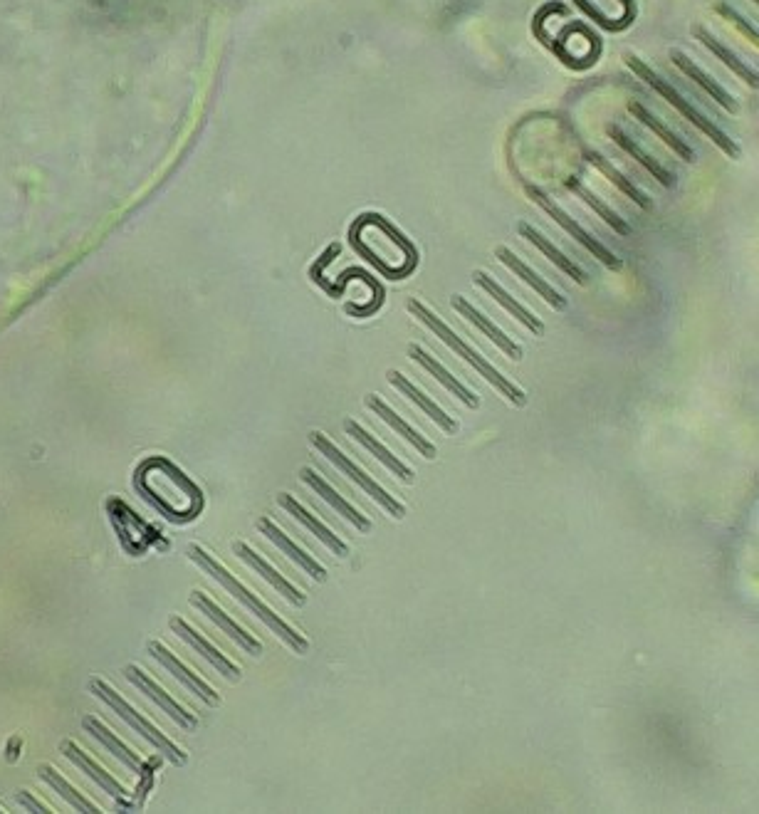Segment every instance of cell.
Instances as JSON below:
<instances>
[{
    "label": "cell",
    "instance_id": "cell-1",
    "mask_svg": "<svg viewBox=\"0 0 759 814\" xmlns=\"http://www.w3.org/2000/svg\"><path fill=\"white\" fill-rule=\"evenodd\" d=\"M188 557H191V560L196 562V565L201 567V570H206L208 575L216 579L218 584H223V587L228 589V594L235 599V602L243 604V607L248 609V612H253L255 617H258L260 622L268 626L270 631H275V634L280 636V639L285 641V644L290 646L292 651H297V654H307L310 644H307L305 636H300L295 629H292L290 624L282 622V619L277 617V614H272V609L268 607V604H263L258 597H255L253 592H250V589H245L243 584L238 582V579H235L228 570H225L221 562L213 560V557L208 555L206 550H201L198 545L188 547Z\"/></svg>",
    "mask_w": 759,
    "mask_h": 814
},
{
    "label": "cell",
    "instance_id": "cell-2",
    "mask_svg": "<svg viewBox=\"0 0 759 814\" xmlns=\"http://www.w3.org/2000/svg\"><path fill=\"white\" fill-rule=\"evenodd\" d=\"M408 312H411L413 317H416L418 322H421V325H426L428 330L433 332V335H436L438 339H441V342H446L450 349H453V352H458L460 357L465 359V362L470 364V367L475 369V372L480 374V377H485L488 379V382L495 386L497 391H500L502 396H507V399L512 401V404L515 406H525L527 404V396H525V391L522 389H517L515 384L510 382V379L507 377H502L500 372H497L495 367H492V364L488 362V359L485 357H480L478 354V349H473L470 347V344H465L463 339H460L458 335H455L453 330H450V327L446 325V322L441 320V317L438 315H433L431 310H428L426 305H423V302H418V300H408Z\"/></svg>",
    "mask_w": 759,
    "mask_h": 814
},
{
    "label": "cell",
    "instance_id": "cell-3",
    "mask_svg": "<svg viewBox=\"0 0 759 814\" xmlns=\"http://www.w3.org/2000/svg\"><path fill=\"white\" fill-rule=\"evenodd\" d=\"M628 67H631V70L636 72V75L641 77V80H646L648 85H651L653 90L658 92V95L666 99L668 104H673V107L678 109V112L683 114V117L688 119L690 124H695V127H698L703 134H708V137L713 139V142L720 146V149L725 151L727 156H732V159H737V156H740V146L732 142V139L727 137V134L722 132L720 127H715V124L710 122V119L705 117L703 112H698V109H695L693 104L688 102V99L680 95L678 90H673V87H670L666 80H661V77H658L656 72H653L651 67L646 65V62H641L638 57H628Z\"/></svg>",
    "mask_w": 759,
    "mask_h": 814
},
{
    "label": "cell",
    "instance_id": "cell-4",
    "mask_svg": "<svg viewBox=\"0 0 759 814\" xmlns=\"http://www.w3.org/2000/svg\"><path fill=\"white\" fill-rule=\"evenodd\" d=\"M90 691L94 693V696L99 698V701H104V703H107V706L112 708V711L117 713L119 718H122V720H127V723L132 725L134 730H139V733H141V738H144L146 743H151V745H154V748L159 750V753H164L166 758L171 760V763H176V765H183V763H186V755H183L181 750L176 748V745L171 743V740L166 738L164 733H159V730H156L154 725L149 723V720H146V718H141L139 713H136L134 708L129 706V703L124 701V698L119 696L117 691H112V688L107 686V683H104V681H97V678H92V681H90Z\"/></svg>",
    "mask_w": 759,
    "mask_h": 814
},
{
    "label": "cell",
    "instance_id": "cell-5",
    "mask_svg": "<svg viewBox=\"0 0 759 814\" xmlns=\"http://www.w3.org/2000/svg\"><path fill=\"white\" fill-rule=\"evenodd\" d=\"M310 441H312V446L317 448L319 453H322V456H327V461H332L334 466H337L339 471L344 473V476H347L349 480H354V483H357L359 488L364 490L366 495H369V498H374L376 503H379L381 508L386 510V513L394 515V518H403V515H406V508H403L399 500H396L394 495L386 493V490L381 488V485L376 483L374 478L366 476V473L361 471V468L354 466V463L349 461V458L344 456L342 451H337V446H334V443L329 441V438L324 436V433L312 431V433H310Z\"/></svg>",
    "mask_w": 759,
    "mask_h": 814
},
{
    "label": "cell",
    "instance_id": "cell-6",
    "mask_svg": "<svg viewBox=\"0 0 759 814\" xmlns=\"http://www.w3.org/2000/svg\"><path fill=\"white\" fill-rule=\"evenodd\" d=\"M527 193H530V196H532V201H535L537 206L542 208V211H547L549 216H552L554 221H557L559 226H562L564 231L569 233V236H574V240H577L579 245H584V248L589 250V253L594 255V258H599L601 263L606 265V268H611V270H619V268H621V260L616 258V255L611 253L609 248H606V245H601L599 240H596V238H591L589 233H586L584 228H581L579 223L574 221L572 216H569V213H564L562 208H559L557 203H554L552 198L547 196V193H542V191H539V189H532V186H530V189H527Z\"/></svg>",
    "mask_w": 759,
    "mask_h": 814
},
{
    "label": "cell",
    "instance_id": "cell-7",
    "mask_svg": "<svg viewBox=\"0 0 759 814\" xmlns=\"http://www.w3.org/2000/svg\"><path fill=\"white\" fill-rule=\"evenodd\" d=\"M124 676H127V681L134 683V686L139 688V691L144 693V696L149 698V701H154L156 706H159L161 711L166 713V716L174 720V723H179V728H183V730L196 728L198 718L193 716V713H188L186 708H181L179 703H176L174 698H171L169 693H166L164 688L159 686V683L151 681V678L146 676L144 671L136 669V666H127V669H124Z\"/></svg>",
    "mask_w": 759,
    "mask_h": 814
},
{
    "label": "cell",
    "instance_id": "cell-8",
    "mask_svg": "<svg viewBox=\"0 0 759 814\" xmlns=\"http://www.w3.org/2000/svg\"><path fill=\"white\" fill-rule=\"evenodd\" d=\"M146 651H149L151 659L159 661V664L164 666V669L169 671L171 676L176 678V681L183 683V686H186L191 693H196V696L201 698V701L206 703V706H218V693L213 691V688L208 686L206 681H201V678H198L196 673L188 671L186 666H183L181 661L176 659V656L171 654L169 649H166V646H161L159 641H151V644L146 646Z\"/></svg>",
    "mask_w": 759,
    "mask_h": 814
},
{
    "label": "cell",
    "instance_id": "cell-9",
    "mask_svg": "<svg viewBox=\"0 0 759 814\" xmlns=\"http://www.w3.org/2000/svg\"><path fill=\"white\" fill-rule=\"evenodd\" d=\"M191 604L198 609V612L206 614V617L211 619V622L216 624L218 629L225 631V634H228L230 639H233L235 644L240 646V649H245L248 654H253V656H258L260 651H263V646H260V641L255 639L253 634H248V631H245L243 626L235 624L233 619H230L228 614H225L216 602H211V599H208L203 592H191Z\"/></svg>",
    "mask_w": 759,
    "mask_h": 814
},
{
    "label": "cell",
    "instance_id": "cell-10",
    "mask_svg": "<svg viewBox=\"0 0 759 814\" xmlns=\"http://www.w3.org/2000/svg\"><path fill=\"white\" fill-rule=\"evenodd\" d=\"M450 305H453V310L460 312V317H465V320H468L470 325L478 327V330L483 332V335L488 337L490 342H495L497 347H500L502 352L507 354V357L515 359V362H520V359H522V347H520V344H515V339L507 337L505 332L500 330V327H495V322H490V317H485L483 312L475 310V307L470 305V302L465 300L463 295H455L453 300H450Z\"/></svg>",
    "mask_w": 759,
    "mask_h": 814
},
{
    "label": "cell",
    "instance_id": "cell-11",
    "mask_svg": "<svg viewBox=\"0 0 759 814\" xmlns=\"http://www.w3.org/2000/svg\"><path fill=\"white\" fill-rule=\"evenodd\" d=\"M366 406H369L371 411H374L376 416H379L381 421H386V424L391 426V429H394L396 433H401L403 438H406L408 443H411L413 448H416L418 453H421L423 458H428V461H433V458L438 456V451H436V446H433L431 441H426V438L421 436V433H418L416 429H413V426H408L406 421L401 419L399 414H396L394 409H391L389 404H386L384 399H381V396H376V394H369L366 396Z\"/></svg>",
    "mask_w": 759,
    "mask_h": 814
},
{
    "label": "cell",
    "instance_id": "cell-12",
    "mask_svg": "<svg viewBox=\"0 0 759 814\" xmlns=\"http://www.w3.org/2000/svg\"><path fill=\"white\" fill-rule=\"evenodd\" d=\"M169 624H171V629H174L176 634H179L181 639L186 641L188 646H193V649H196L198 654H201L203 659H206L208 664L213 666V669H216L218 673H223V676L230 678V681H238V678H240V669H238V666H235L230 659H225L221 651H218L213 644H208V641L203 639V636L198 634L196 629H191V626H188V624L183 622V619H179V617L171 619Z\"/></svg>",
    "mask_w": 759,
    "mask_h": 814
},
{
    "label": "cell",
    "instance_id": "cell-13",
    "mask_svg": "<svg viewBox=\"0 0 759 814\" xmlns=\"http://www.w3.org/2000/svg\"><path fill=\"white\" fill-rule=\"evenodd\" d=\"M408 357L413 359V362L416 364H421L423 369H426L428 374H431V377H436L438 382H441L443 386H446V389L450 391V394H455L458 396L460 401H463L465 406H468V409H478L480 406V399L478 396L473 394V391L468 389V386L465 384H460L458 379L455 377H450V372L446 367H443L441 362H438L436 357H431V354L426 352V349H421L418 347V344H411V347H408Z\"/></svg>",
    "mask_w": 759,
    "mask_h": 814
},
{
    "label": "cell",
    "instance_id": "cell-14",
    "mask_svg": "<svg viewBox=\"0 0 759 814\" xmlns=\"http://www.w3.org/2000/svg\"><path fill=\"white\" fill-rule=\"evenodd\" d=\"M495 255H497V260H500V263H505L507 268H510L512 273L517 275V278L525 280V283L530 285V288L535 290L539 297H544V300H547V305H552L554 310H567V297H562L557 290L552 288V285L544 283V280L539 278L535 270H532L527 263H522V260L517 258V255L512 253L510 248H497Z\"/></svg>",
    "mask_w": 759,
    "mask_h": 814
},
{
    "label": "cell",
    "instance_id": "cell-15",
    "mask_svg": "<svg viewBox=\"0 0 759 814\" xmlns=\"http://www.w3.org/2000/svg\"><path fill=\"white\" fill-rule=\"evenodd\" d=\"M277 503H280V508H285L287 513H290L292 518L297 520V523H302V525L307 527V530L312 532V535H317V540L322 542V545H327L329 550L334 552V555H339V557H347V555H349V545H347V542L339 540V537L334 535V532L329 530V527H324L322 523H319L317 518H314L312 513H307V510L302 508V505L297 503V500L292 498L290 493H280V495H277Z\"/></svg>",
    "mask_w": 759,
    "mask_h": 814
},
{
    "label": "cell",
    "instance_id": "cell-16",
    "mask_svg": "<svg viewBox=\"0 0 759 814\" xmlns=\"http://www.w3.org/2000/svg\"><path fill=\"white\" fill-rule=\"evenodd\" d=\"M386 377H389V384H391V386H396V389H399L401 394L406 396L408 401H413V404H416L418 409H421L423 414L428 416V419L436 421V424L441 426L443 431H446V433H455V431H458V424H455L453 416H448L446 411H443L441 406H438L436 401L431 399V396H426L421 389H416V386L408 382V379L403 377L401 372H394V369H391V372L386 374Z\"/></svg>",
    "mask_w": 759,
    "mask_h": 814
},
{
    "label": "cell",
    "instance_id": "cell-17",
    "mask_svg": "<svg viewBox=\"0 0 759 814\" xmlns=\"http://www.w3.org/2000/svg\"><path fill=\"white\" fill-rule=\"evenodd\" d=\"M233 550H235V555H238L240 560L245 562V565H248V567H253V570L258 572V575H263L265 582H270L272 587H275L277 592H280L282 597L287 599V602H290V604H295V607H302V604H305V599H307L305 594H302L300 589H297V587H292V584L287 582L285 577H282V575H277V570H272V567L268 565V562L263 560V557L258 555V552H255V550H250V547H248V545H243V542H235V547H233Z\"/></svg>",
    "mask_w": 759,
    "mask_h": 814
},
{
    "label": "cell",
    "instance_id": "cell-18",
    "mask_svg": "<svg viewBox=\"0 0 759 814\" xmlns=\"http://www.w3.org/2000/svg\"><path fill=\"white\" fill-rule=\"evenodd\" d=\"M258 527H260V532H263V535L268 537V540L272 542V545L280 547V550L285 552V555L290 557L292 562H297V565H300L302 570H305L307 575H310L312 579H317V582H324V579H327V572H324V567L319 565V562L314 560L312 555H307L305 550H300V547H297L295 542H292L290 537H287L285 532L280 530V527L272 523V520L263 518V520H260V523H258Z\"/></svg>",
    "mask_w": 759,
    "mask_h": 814
},
{
    "label": "cell",
    "instance_id": "cell-19",
    "mask_svg": "<svg viewBox=\"0 0 759 814\" xmlns=\"http://www.w3.org/2000/svg\"><path fill=\"white\" fill-rule=\"evenodd\" d=\"M300 478H302V483H307V485H310V488L314 490V493H317V495H322V498L327 500V503L332 505V508L337 510L339 515H344V518H347L349 523H352L354 527H357L359 532H369V530H371V523H369V520H366L364 515H361L357 508H352V505H349L347 500L342 498V495H337V490H334L332 485H329L327 480H324L322 476H317V473H314L312 468H302V471H300Z\"/></svg>",
    "mask_w": 759,
    "mask_h": 814
},
{
    "label": "cell",
    "instance_id": "cell-20",
    "mask_svg": "<svg viewBox=\"0 0 759 814\" xmlns=\"http://www.w3.org/2000/svg\"><path fill=\"white\" fill-rule=\"evenodd\" d=\"M473 280H475V285H478V288H483L485 292H488L490 297H495V302H500V305L505 307V310L510 312L512 317H517V320H520L522 325H525L527 330L532 332V335H542V332H544V325H542V322H539L537 317L532 315V312H527L525 307H522L520 302L515 300V297H510V292H507L505 288H502L500 283H495V280H492L490 275H485V273H475V275H473Z\"/></svg>",
    "mask_w": 759,
    "mask_h": 814
},
{
    "label": "cell",
    "instance_id": "cell-21",
    "mask_svg": "<svg viewBox=\"0 0 759 814\" xmlns=\"http://www.w3.org/2000/svg\"><path fill=\"white\" fill-rule=\"evenodd\" d=\"M62 753H65V758H67V760H72V763H75L77 767H80L82 772H87V777H90L92 782H97V785L102 787V790L107 792V795L112 797V800L122 802V797H124V787L119 785V782L114 780V777L109 775V772L104 770L102 765H97V763H94L92 758H87V755L82 753V750L77 748L75 743H70V740H65V743H62Z\"/></svg>",
    "mask_w": 759,
    "mask_h": 814
},
{
    "label": "cell",
    "instance_id": "cell-22",
    "mask_svg": "<svg viewBox=\"0 0 759 814\" xmlns=\"http://www.w3.org/2000/svg\"><path fill=\"white\" fill-rule=\"evenodd\" d=\"M344 431L349 433V436L354 438V441L357 443H361V446L366 448V451L369 453H374L376 458H379L381 463H384L386 468H389L391 473H394V476H399L403 483H413V471L411 468L406 466V463H401L399 458L396 456H391V451L386 446H381L379 441H376L374 436H371L369 431H364L361 429V426L357 424V421H347V424H344Z\"/></svg>",
    "mask_w": 759,
    "mask_h": 814
},
{
    "label": "cell",
    "instance_id": "cell-23",
    "mask_svg": "<svg viewBox=\"0 0 759 814\" xmlns=\"http://www.w3.org/2000/svg\"><path fill=\"white\" fill-rule=\"evenodd\" d=\"M606 132H609V137L614 139V142L619 144L621 149L628 151V154H631L633 159H636L638 164H641L643 169H646L648 174H651L653 179L658 181V184H661V186H673L675 184V176L670 174L666 166H661L656 159H653L651 154H646V151L641 149V144L633 142V139L628 137V134L619 127V124H609V129H606Z\"/></svg>",
    "mask_w": 759,
    "mask_h": 814
},
{
    "label": "cell",
    "instance_id": "cell-24",
    "mask_svg": "<svg viewBox=\"0 0 759 814\" xmlns=\"http://www.w3.org/2000/svg\"><path fill=\"white\" fill-rule=\"evenodd\" d=\"M517 228H520V236H522V238L530 240V243L535 245L537 250H542V253L547 255V260H552V263L557 265L559 270H564V273H567L569 278H574V283H579V285L586 283V273H584V270H581L579 265L574 263L572 258H567V255H564L562 250L554 248V245L549 243V240L544 238L542 233L535 231V228H532L530 223H520V226H517Z\"/></svg>",
    "mask_w": 759,
    "mask_h": 814
},
{
    "label": "cell",
    "instance_id": "cell-25",
    "mask_svg": "<svg viewBox=\"0 0 759 814\" xmlns=\"http://www.w3.org/2000/svg\"><path fill=\"white\" fill-rule=\"evenodd\" d=\"M82 725H85L87 733H90L92 738L97 740L99 745H102V748H107L109 753H112L114 758L119 760V763L127 765L129 770H141V767H144V763L139 760V755L132 753V750H129L127 745H124L122 740H119L117 735L112 733V730L104 728V725L99 723L97 718H85V720H82Z\"/></svg>",
    "mask_w": 759,
    "mask_h": 814
},
{
    "label": "cell",
    "instance_id": "cell-26",
    "mask_svg": "<svg viewBox=\"0 0 759 814\" xmlns=\"http://www.w3.org/2000/svg\"><path fill=\"white\" fill-rule=\"evenodd\" d=\"M628 112H631L633 117L638 119V122H641V124H646V127L651 129V132L656 134V137L661 139V142L666 144L668 149H673L675 154L680 156V159H683V161H693V159H695V156H693V149H690V146L685 144L683 139H678V137H675V134L670 132V129L666 127V124H661V119H656V117H653V114L648 112V109L643 107V104L631 102V104H628Z\"/></svg>",
    "mask_w": 759,
    "mask_h": 814
},
{
    "label": "cell",
    "instance_id": "cell-27",
    "mask_svg": "<svg viewBox=\"0 0 759 814\" xmlns=\"http://www.w3.org/2000/svg\"><path fill=\"white\" fill-rule=\"evenodd\" d=\"M695 35H698L700 43H703L705 48L713 52V55L717 57V60L722 62V65L730 67V70L735 72V75L740 77V80H745L747 85H752V87L759 85V82H757V72L750 70V67H747L745 62H742L740 57L735 55V52H732L730 48H725V45H722L720 40H715L713 35L708 33V30H705V28H695Z\"/></svg>",
    "mask_w": 759,
    "mask_h": 814
},
{
    "label": "cell",
    "instance_id": "cell-28",
    "mask_svg": "<svg viewBox=\"0 0 759 814\" xmlns=\"http://www.w3.org/2000/svg\"><path fill=\"white\" fill-rule=\"evenodd\" d=\"M670 57H673V62H675V65H678L680 70H683L685 75L690 77V80H693V82H698V85L703 87V90L708 92V95L713 97L717 104H722V107H725V109H730V112H735V109H737V102H735V99H732L730 95H727V92L722 90V87L717 85L715 80H710V77L705 75V72L700 70V67L695 65L693 60H688V57H685L683 52H678V50H675L673 55H670Z\"/></svg>",
    "mask_w": 759,
    "mask_h": 814
},
{
    "label": "cell",
    "instance_id": "cell-29",
    "mask_svg": "<svg viewBox=\"0 0 759 814\" xmlns=\"http://www.w3.org/2000/svg\"><path fill=\"white\" fill-rule=\"evenodd\" d=\"M567 186H569V189H572L574 193H577V196L581 198V201L586 203V206L591 208V211H594V213H599V216L604 218V223H606V226H609V228H614V231L619 233V236H628V233H631V226H628V223L624 221V218H621L619 213H616V211H611V208L606 206V203L601 201V198L596 196L594 191H589V189H586V186L581 184L579 179H569V181H567Z\"/></svg>",
    "mask_w": 759,
    "mask_h": 814
},
{
    "label": "cell",
    "instance_id": "cell-30",
    "mask_svg": "<svg viewBox=\"0 0 759 814\" xmlns=\"http://www.w3.org/2000/svg\"><path fill=\"white\" fill-rule=\"evenodd\" d=\"M586 159H589L591 164H594L596 169H599L601 174H604L606 179L611 181V184H616V186H619L621 191L626 193L628 198H633V203H638V206H641V208H646V211H648V208H651V201H648V198L643 196V193L638 191L636 186H633V181H628L626 176L621 174V171H616L614 166H611L609 161L604 159V156H601V154H596V151H586Z\"/></svg>",
    "mask_w": 759,
    "mask_h": 814
},
{
    "label": "cell",
    "instance_id": "cell-31",
    "mask_svg": "<svg viewBox=\"0 0 759 814\" xmlns=\"http://www.w3.org/2000/svg\"><path fill=\"white\" fill-rule=\"evenodd\" d=\"M40 777H43V780L47 782V785L52 787V790H55V792H60V797H62V800H65L67 805H72V807H75V810L87 812V814L97 812V807H94L90 800H85V797H82L80 792H77L75 787H72L70 782L65 780V777H60V775H57V772L52 770V767H40Z\"/></svg>",
    "mask_w": 759,
    "mask_h": 814
},
{
    "label": "cell",
    "instance_id": "cell-32",
    "mask_svg": "<svg viewBox=\"0 0 759 814\" xmlns=\"http://www.w3.org/2000/svg\"><path fill=\"white\" fill-rule=\"evenodd\" d=\"M717 10H720V13H722V15H727V18H730V20H732V23H735V25H740V28H742V30H745V33H747V35H750V38H752V40H755V43H757V30H755V28H752V25H747V23H745V18H740V15H737V13H735V10H730V8H727V5H720V8H717Z\"/></svg>",
    "mask_w": 759,
    "mask_h": 814
},
{
    "label": "cell",
    "instance_id": "cell-33",
    "mask_svg": "<svg viewBox=\"0 0 759 814\" xmlns=\"http://www.w3.org/2000/svg\"><path fill=\"white\" fill-rule=\"evenodd\" d=\"M18 802H20V805H23V807H28V810H30V812H38V814H47V807H43V805H40V802H35V800H33V797H30V795H28V792H20V795H18Z\"/></svg>",
    "mask_w": 759,
    "mask_h": 814
}]
</instances>
